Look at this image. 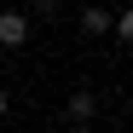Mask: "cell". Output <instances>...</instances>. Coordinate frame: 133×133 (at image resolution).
<instances>
[{
  "label": "cell",
  "mask_w": 133,
  "mask_h": 133,
  "mask_svg": "<svg viewBox=\"0 0 133 133\" xmlns=\"http://www.w3.org/2000/svg\"><path fill=\"white\" fill-rule=\"evenodd\" d=\"M29 23H35L29 12H17V6H6V12H0V46H6V52H17V46H29Z\"/></svg>",
  "instance_id": "cell-1"
},
{
  "label": "cell",
  "mask_w": 133,
  "mask_h": 133,
  "mask_svg": "<svg viewBox=\"0 0 133 133\" xmlns=\"http://www.w3.org/2000/svg\"><path fill=\"white\" fill-rule=\"evenodd\" d=\"M81 29L87 35H116V12L110 6H81Z\"/></svg>",
  "instance_id": "cell-2"
},
{
  "label": "cell",
  "mask_w": 133,
  "mask_h": 133,
  "mask_svg": "<svg viewBox=\"0 0 133 133\" xmlns=\"http://www.w3.org/2000/svg\"><path fill=\"white\" fill-rule=\"evenodd\" d=\"M6 110H12V93H6V87H0V116H6Z\"/></svg>",
  "instance_id": "cell-6"
},
{
  "label": "cell",
  "mask_w": 133,
  "mask_h": 133,
  "mask_svg": "<svg viewBox=\"0 0 133 133\" xmlns=\"http://www.w3.org/2000/svg\"><path fill=\"white\" fill-rule=\"evenodd\" d=\"M98 116V93H70V122H93Z\"/></svg>",
  "instance_id": "cell-3"
},
{
  "label": "cell",
  "mask_w": 133,
  "mask_h": 133,
  "mask_svg": "<svg viewBox=\"0 0 133 133\" xmlns=\"http://www.w3.org/2000/svg\"><path fill=\"white\" fill-rule=\"evenodd\" d=\"M29 17H41V23H52V17H58V0H29Z\"/></svg>",
  "instance_id": "cell-4"
},
{
  "label": "cell",
  "mask_w": 133,
  "mask_h": 133,
  "mask_svg": "<svg viewBox=\"0 0 133 133\" xmlns=\"http://www.w3.org/2000/svg\"><path fill=\"white\" fill-rule=\"evenodd\" d=\"M70 133H93V127H87V122H75V127H70Z\"/></svg>",
  "instance_id": "cell-7"
},
{
  "label": "cell",
  "mask_w": 133,
  "mask_h": 133,
  "mask_svg": "<svg viewBox=\"0 0 133 133\" xmlns=\"http://www.w3.org/2000/svg\"><path fill=\"white\" fill-rule=\"evenodd\" d=\"M116 41H127V46H133V6L116 12Z\"/></svg>",
  "instance_id": "cell-5"
}]
</instances>
